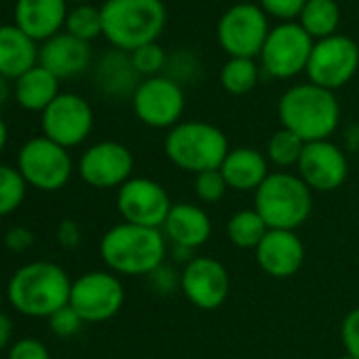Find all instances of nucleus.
I'll return each instance as SVG.
<instances>
[{"label":"nucleus","mask_w":359,"mask_h":359,"mask_svg":"<svg viewBox=\"0 0 359 359\" xmlns=\"http://www.w3.org/2000/svg\"><path fill=\"white\" fill-rule=\"evenodd\" d=\"M100 254L106 266L118 275H152L161 269L167 254V239L161 229L135 224L112 226L100 243Z\"/></svg>","instance_id":"1"},{"label":"nucleus","mask_w":359,"mask_h":359,"mask_svg":"<svg viewBox=\"0 0 359 359\" xmlns=\"http://www.w3.org/2000/svg\"><path fill=\"white\" fill-rule=\"evenodd\" d=\"M72 281L55 262H30L18 269L9 281V300L15 311L28 317H51L68 306Z\"/></svg>","instance_id":"2"},{"label":"nucleus","mask_w":359,"mask_h":359,"mask_svg":"<svg viewBox=\"0 0 359 359\" xmlns=\"http://www.w3.org/2000/svg\"><path fill=\"white\" fill-rule=\"evenodd\" d=\"M283 129L296 133L304 144L327 140L340 123V106L334 91L313 83L290 87L279 100Z\"/></svg>","instance_id":"3"},{"label":"nucleus","mask_w":359,"mask_h":359,"mask_svg":"<svg viewBox=\"0 0 359 359\" xmlns=\"http://www.w3.org/2000/svg\"><path fill=\"white\" fill-rule=\"evenodd\" d=\"M100 11L102 34L125 53L156 43L167 22L161 0H106Z\"/></svg>","instance_id":"4"},{"label":"nucleus","mask_w":359,"mask_h":359,"mask_svg":"<svg viewBox=\"0 0 359 359\" xmlns=\"http://www.w3.org/2000/svg\"><path fill=\"white\" fill-rule=\"evenodd\" d=\"M229 152V140L222 129L203 121L177 123L165 137L167 158L175 167L193 173L220 169Z\"/></svg>","instance_id":"5"},{"label":"nucleus","mask_w":359,"mask_h":359,"mask_svg":"<svg viewBox=\"0 0 359 359\" xmlns=\"http://www.w3.org/2000/svg\"><path fill=\"white\" fill-rule=\"evenodd\" d=\"M254 210L269 229L296 231L313 212V195L298 175L277 171L271 173L256 191Z\"/></svg>","instance_id":"6"},{"label":"nucleus","mask_w":359,"mask_h":359,"mask_svg":"<svg viewBox=\"0 0 359 359\" xmlns=\"http://www.w3.org/2000/svg\"><path fill=\"white\" fill-rule=\"evenodd\" d=\"M18 169L28 187L45 193H55L68 184L72 175V158L68 154V148L43 135L32 137L22 146L18 154Z\"/></svg>","instance_id":"7"},{"label":"nucleus","mask_w":359,"mask_h":359,"mask_svg":"<svg viewBox=\"0 0 359 359\" xmlns=\"http://www.w3.org/2000/svg\"><path fill=\"white\" fill-rule=\"evenodd\" d=\"M125 302V287L114 273L89 271L72 281L70 306L85 323H102L112 319Z\"/></svg>","instance_id":"8"},{"label":"nucleus","mask_w":359,"mask_h":359,"mask_svg":"<svg viewBox=\"0 0 359 359\" xmlns=\"http://www.w3.org/2000/svg\"><path fill=\"white\" fill-rule=\"evenodd\" d=\"M269 32L264 11L252 3L231 7L218 22V43L231 57L254 60L262 53Z\"/></svg>","instance_id":"9"},{"label":"nucleus","mask_w":359,"mask_h":359,"mask_svg":"<svg viewBox=\"0 0 359 359\" xmlns=\"http://www.w3.org/2000/svg\"><path fill=\"white\" fill-rule=\"evenodd\" d=\"M359 68V47L353 39L334 34L313 45L306 74L313 85L327 91L344 87Z\"/></svg>","instance_id":"10"},{"label":"nucleus","mask_w":359,"mask_h":359,"mask_svg":"<svg viewBox=\"0 0 359 359\" xmlns=\"http://www.w3.org/2000/svg\"><path fill=\"white\" fill-rule=\"evenodd\" d=\"M118 214L127 224L163 229L173 203L167 191L150 177H131L118 189Z\"/></svg>","instance_id":"11"},{"label":"nucleus","mask_w":359,"mask_h":359,"mask_svg":"<svg viewBox=\"0 0 359 359\" xmlns=\"http://www.w3.org/2000/svg\"><path fill=\"white\" fill-rule=\"evenodd\" d=\"M313 39L300 24H281L269 32V39L262 47V66L273 79H292L306 70Z\"/></svg>","instance_id":"12"},{"label":"nucleus","mask_w":359,"mask_h":359,"mask_svg":"<svg viewBox=\"0 0 359 359\" xmlns=\"http://www.w3.org/2000/svg\"><path fill=\"white\" fill-rule=\"evenodd\" d=\"M135 116L154 129H171L184 112V91L169 76H150L133 93Z\"/></svg>","instance_id":"13"},{"label":"nucleus","mask_w":359,"mask_h":359,"mask_svg":"<svg viewBox=\"0 0 359 359\" xmlns=\"http://www.w3.org/2000/svg\"><path fill=\"white\" fill-rule=\"evenodd\" d=\"M43 131L51 142L72 148L83 144L93 129V110L81 95L60 93L43 112Z\"/></svg>","instance_id":"14"},{"label":"nucleus","mask_w":359,"mask_h":359,"mask_svg":"<svg viewBox=\"0 0 359 359\" xmlns=\"http://www.w3.org/2000/svg\"><path fill=\"white\" fill-rule=\"evenodd\" d=\"M180 290L197 309L216 311L224 304L231 292L229 271L216 258H193L180 275Z\"/></svg>","instance_id":"15"},{"label":"nucleus","mask_w":359,"mask_h":359,"mask_svg":"<svg viewBox=\"0 0 359 359\" xmlns=\"http://www.w3.org/2000/svg\"><path fill=\"white\" fill-rule=\"evenodd\" d=\"M133 154L118 142H100L87 148L79 161L83 182L93 189H121L131 180Z\"/></svg>","instance_id":"16"},{"label":"nucleus","mask_w":359,"mask_h":359,"mask_svg":"<svg viewBox=\"0 0 359 359\" xmlns=\"http://www.w3.org/2000/svg\"><path fill=\"white\" fill-rule=\"evenodd\" d=\"M298 177L317 193H332L344 184L348 175V163L344 152L327 142H309L298 161Z\"/></svg>","instance_id":"17"},{"label":"nucleus","mask_w":359,"mask_h":359,"mask_svg":"<svg viewBox=\"0 0 359 359\" xmlns=\"http://www.w3.org/2000/svg\"><path fill=\"white\" fill-rule=\"evenodd\" d=\"M258 266L275 279H287L296 275L304 264V243L296 231L269 229L260 245L256 248Z\"/></svg>","instance_id":"18"},{"label":"nucleus","mask_w":359,"mask_h":359,"mask_svg":"<svg viewBox=\"0 0 359 359\" xmlns=\"http://www.w3.org/2000/svg\"><path fill=\"white\" fill-rule=\"evenodd\" d=\"M91 57L93 53L87 41H81L64 32L45 41V45L39 51V66H43L62 81L83 74L89 68Z\"/></svg>","instance_id":"19"},{"label":"nucleus","mask_w":359,"mask_h":359,"mask_svg":"<svg viewBox=\"0 0 359 359\" xmlns=\"http://www.w3.org/2000/svg\"><path fill=\"white\" fill-rule=\"evenodd\" d=\"M163 235L180 250H197L212 237L208 212L193 203H175L163 224Z\"/></svg>","instance_id":"20"},{"label":"nucleus","mask_w":359,"mask_h":359,"mask_svg":"<svg viewBox=\"0 0 359 359\" xmlns=\"http://www.w3.org/2000/svg\"><path fill=\"white\" fill-rule=\"evenodd\" d=\"M68 0H18L15 26L26 32L34 43L49 41L66 26Z\"/></svg>","instance_id":"21"},{"label":"nucleus","mask_w":359,"mask_h":359,"mask_svg":"<svg viewBox=\"0 0 359 359\" xmlns=\"http://www.w3.org/2000/svg\"><path fill=\"white\" fill-rule=\"evenodd\" d=\"M229 189L233 191H258L269 173V158L254 148H235L226 154L220 167Z\"/></svg>","instance_id":"22"},{"label":"nucleus","mask_w":359,"mask_h":359,"mask_svg":"<svg viewBox=\"0 0 359 359\" xmlns=\"http://www.w3.org/2000/svg\"><path fill=\"white\" fill-rule=\"evenodd\" d=\"M39 62L36 43L18 26H0V76L20 79Z\"/></svg>","instance_id":"23"},{"label":"nucleus","mask_w":359,"mask_h":359,"mask_svg":"<svg viewBox=\"0 0 359 359\" xmlns=\"http://www.w3.org/2000/svg\"><path fill=\"white\" fill-rule=\"evenodd\" d=\"M60 95V79L43 66H34L15 81V100L24 110L45 112Z\"/></svg>","instance_id":"24"},{"label":"nucleus","mask_w":359,"mask_h":359,"mask_svg":"<svg viewBox=\"0 0 359 359\" xmlns=\"http://www.w3.org/2000/svg\"><path fill=\"white\" fill-rule=\"evenodd\" d=\"M137 70L125 51L106 53L97 66V85L108 95H127L137 89Z\"/></svg>","instance_id":"25"},{"label":"nucleus","mask_w":359,"mask_h":359,"mask_svg":"<svg viewBox=\"0 0 359 359\" xmlns=\"http://www.w3.org/2000/svg\"><path fill=\"white\" fill-rule=\"evenodd\" d=\"M340 24V9L336 0H306V5L300 13V26L313 39H327L334 36Z\"/></svg>","instance_id":"26"},{"label":"nucleus","mask_w":359,"mask_h":359,"mask_svg":"<svg viewBox=\"0 0 359 359\" xmlns=\"http://www.w3.org/2000/svg\"><path fill=\"white\" fill-rule=\"evenodd\" d=\"M266 233L269 226L256 210H241L233 214L226 224V235L231 243L241 250H256Z\"/></svg>","instance_id":"27"},{"label":"nucleus","mask_w":359,"mask_h":359,"mask_svg":"<svg viewBox=\"0 0 359 359\" xmlns=\"http://www.w3.org/2000/svg\"><path fill=\"white\" fill-rule=\"evenodd\" d=\"M220 83L233 95L250 93L258 83V68H256L254 60L231 57L220 70Z\"/></svg>","instance_id":"28"},{"label":"nucleus","mask_w":359,"mask_h":359,"mask_svg":"<svg viewBox=\"0 0 359 359\" xmlns=\"http://www.w3.org/2000/svg\"><path fill=\"white\" fill-rule=\"evenodd\" d=\"M26 180L20 169L0 165V218L13 214L26 199Z\"/></svg>","instance_id":"29"},{"label":"nucleus","mask_w":359,"mask_h":359,"mask_svg":"<svg viewBox=\"0 0 359 359\" xmlns=\"http://www.w3.org/2000/svg\"><path fill=\"white\" fill-rule=\"evenodd\" d=\"M302 150H304V142L296 133L287 129H279L271 135L266 144V158L277 167H292L298 165Z\"/></svg>","instance_id":"30"},{"label":"nucleus","mask_w":359,"mask_h":359,"mask_svg":"<svg viewBox=\"0 0 359 359\" xmlns=\"http://www.w3.org/2000/svg\"><path fill=\"white\" fill-rule=\"evenodd\" d=\"M66 30L81 41H93L102 34V11L91 5L74 7L66 18Z\"/></svg>","instance_id":"31"},{"label":"nucleus","mask_w":359,"mask_h":359,"mask_svg":"<svg viewBox=\"0 0 359 359\" xmlns=\"http://www.w3.org/2000/svg\"><path fill=\"white\" fill-rule=\"evenodd\" d=\"M226 191H229V184H226V180H224L220 169L197 173V177H195V193H197L201 203H218V201L224 199Z\"/></svg>","instance_id":"32"},{"label":"nucleus","mask_w":359,"mask_h":359,"mask_svg":"<svg viewBox=\"0 0 359 359\" xmlns=\"http://www.w3.org/2000/svg\"><path fill=\"white\" fill-rule=\"evenodd\" d=\"M131 62H133V68L137 70V74L154 76L165 66V51L156 43H150V45L135 49L131 53Z\"/></svg>","instance_id":"33"},{"label":"nucleus","mask_w":359,"mask_h":359,"mask_svg":"<svg viewBox=\"0 0 359 359\" xmlns=\"http://www.w3.org/2000/svg\"><path fill=\"white\" fill-rule=\"evenodd\" d=\"M85 321L79 317V313L68 304V306H64V309H60V311H55L51 317H49V327H51V332L55 334V336H60V338H70V336H74L79 330H81V325H83Z\"/></svg>","instance_id":"34"},{"label":"nucleus","mask_w":359,"mask_h":359,"mask_svg":"<svg viewBox=\"0 0 359 359\" xmlns=\"http://www.w3.org/2000/svg\"><path fill=\"white\" fill-rule=\"evenodd\" d=\"M340 336H342L346 355L353 359H359V306L346 313L342 327H340Z\"/></svg>","instance_id":"35"},{"label":"nucleus","mask_w":359,"mask_h":359,"mask_svg":"<svg viewBox=\"0 0 359 359\" xmlns=\"http://www.w3.org/2000/svg\"><path fill=\"white\" fill-rule=\"evenodd\" d=\"M306 0H260V9L279 20L300 18Z\"/></svg>","instance_id":"36"},{"label":"nucleus","mask_w":359,"mask_h":359,"mask_svg":"<svg viewBox=\"0 0 359 359\" xmlns=\"http://www.w3.org/2000/svg\"><path fill=\"white\" fill-rule=\"evenodd\" d=\"M9 359H51V357H49V348L39 338H22L11 346Z\"/></svg>","instance_id":"37"},{"label":"nucleus","mask_w":359,"mask_h":359,"mask_svg":"<svg viewBox=\"0 0 359 359\" xmlns=\"http://www.w3.org/2000/svg\"><path fill=\"white\" fill-rule=\"evenodd\" d=\"M5 243L13 252H24V250H28L32 245V233L26 231V229H22V226H15V229H11L7 233Z\"/></svg>","instance_id":"38"},{"label":"nucleus","mask_w":359,"mask_h":359,"mask_svg":"<svg viewBox=\"0 0 359 359\" xmlns=\"http://www.w3.org/2000/svg\"><path fill=\"white\" fill-rule=\"evenodd\" d=\"M11 334H13V323L3 311H0V351L11 342Z\"/></svg>","instance_id":"39"},{"label":"nucleus","mask_w":359,"mask_h":359,"mask_svg":"<svg viewBox=\"0 0 359 359\" xmlns=\"http://www.w3.org/2000/svg\"><path fill=\"white\" fill-rule=\"evenodd\" d=\"M7 140H9V127H7L5 118L0 116V152H3V148L7 146Z\"/></svg>","instance_id":"40"},{"label":"nucleus","mask_w":359,"mask_h":359,"mask_svg":"<svg viewBox=\"0 0 359 359\" xmlns=\"http://www.w3.org/2000/svg\"><path fill=\"white\" fill-rule=\"evenodd\" d=\"M9 97V85H7V79L0 76V106H3Z\"/></svg>","instance_id":"41"},{"label":"nucleus","mask_w":359,"mask_h":359,"mask_svg":"<svg viewBox=\"0 0 359 359\" xmlns=\"http://www.w3.org/2000/svg\"><path fill=\"white\" fill-rule=\"evenodd\" d=\"M70 3H76V5H85L87 0H70Z\"/></svg>","instance_id":"42"},{"label":"nucleus","mask_w":359,"mask_h":359,"mask_svg":"<svg viewBox=\"0 0 359 359\" xmlns=\"http://www.w3.org/2000/svg\"><path fill=\"white\" fill-rule=\"evenodd\" d=\"M338 359H353V357H348V355H344V357H338Z\"/></svg>","instance_id":"43"},{"label":"nucleus","mask_w":359,"mask_h":359,"mask_svg":"<svg viewBox=\"0 0 359 359\" xmlns=\"http://www.w3.org/2000/svg\"><path fill=\"white\" fill-rule=\"evenodd\" d=\"M0 302H3V296H0Z\"/></svg>","instance_id":"44"}]
</instances>
